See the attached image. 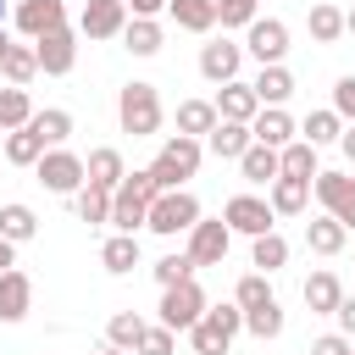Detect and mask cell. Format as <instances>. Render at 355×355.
Segmentation results:
<instances>
[{
	"label": "cell",
	"instance_id": "1",
	"mask_svg": "<svg viewBox=\"0 0 355 355\" xmlns=\"http://www.w3.org/2000/svg\"><path fill=\"white\" fill-rule=\"evenodd\" d=\"M161 200V183H155V172L144 166V172H128L122 178V189L111 194V222L122 227V233H139L144 222H150V205Z\"/></svg>",
	"mask_w": 355,
	"mask_h": 355
},
{
	"label": "cell",
	"instance_id": "2",
	"mask_svg": "<svg viewBox=\"0 0 355 355\" xmlns=\"http://www.w3.org/2000/svg\"><path fill=\"white\" fill-rule=\"evenodd\" d=\"M116 122H122V133L150 139L161 128V94H155V83H128L116 94Z\"/></svg>",
	"mask_w": 355,
	"mask_h": 355
},
{
	"label": "cell",
	"instance_id": "3",
	"mask_svg": "<svg viewBox=\"0 0 355 355\" xmlns=\"http://www.w3.org/2000/svg\"><path fill=\"white\" fill-rule=\"evenodd\" d=\"M239 327H244V311L239 305H216V311H205L189 327V344H194V355H227L233 338H239Z\"/></svg>",
	"mask_w": 355,
	"mask_h": 355
},
{
	"label": "cell",
	"instance_id": "4",
	"mask_svg": "<svg viewBox=\"0 0 355 355\" xmlns=\"http://www.w3.org/2000/svg\"><path fill=\"white\" fill-rule=\"evenodd\" d=\"M200 150H205V144H200V139H183V133L161 144V155L150 161V172H155V183H161V194H166V189H183V178H194V172H200Z\"/></svg>",
	"mask_w": 355,
	"mask_h": 355
},
{
	"label": "cell",
	"instance_id": "5",
	"mask_svg": "<svg viewBox=\"0 0 355 355\" xmlns=\"http://www.w3.org/2000/svg\"><path fill=\"white\" fill-rule=\"evenodd\" d=\"M194 222H200V200L189 194V189H166L155 205H150V233H161V239H178V233H194Z\"/></svg>",
	"mask_w": 355,
	"mask_h": 355
},
{
	"label": "cell",
	"instance_id": "6",
	"mask_svg": "<svg viewBox=\"0 0 355 355\" xmlns=\"http://www.w3.org/2000/svg\"><path fill=\"white\" fill-rule=\"evenodd\" d=\"M205 311H211V305H205V294H200V283H194V277H189V283H178V288H161V327L189 333Z\"/></svg>",
	"mask_w": 355,
	"mask_h": 355
},
{
	"label": "cell",
	"instance_id": "7",
	"mask_svg": "<svg viewBox=\"0 0 355 355\" xmlns=\"http://www.w3.org/2000/svg\"><path fill=\"white\" fill-rule=\"evenodd\" d=\"M33 172H39V183H44L50 194H78V189L89 183V172H83V155H72V150H44Z\"/></svg>",
	"mask_w": 355,
	"mask_h": 355
},
{
	"label": "cell",
	"instance_id": "8",
	"mask_svg": "<svg viewBox=\"0 0 355 355\" xmlns=\"http://www.w3.org/2000/svg\"><path fill=\"white\" fill-rule=\"evenodd\" d=\"M222 222H227L233 233H250V239H261V233H272L277 211H272V200H255V194H233V200L222 205Z\"/></svg>",
	"mask_w": 355,
	"mask_h": 355
},
{
	"label": "cell",
	"instance_id": "9",
	"mask_svg": "<svg viewBox=\"0 0 355 355\" xmlns=\"http://www.w3.org/2000/svg\"><path fill=\"white\" fill-rule=\"evenodd\" d=\"M244 33H250V39H244V50H250L261 67H283V55H288V28H283L277 17H255Z\"/></svg>",
	"mask_w": 355,
	"mask_h": 355
},
{
	"label": "cell",
	"instance_id": "10",
	"mask_svg": "<svg viewBox=\"0 0 355 355\" xmlns=\"http://www.w3.org/2000/svg\"><path fill=\"white\" fill-rule=\"evenodd\" d=\"M227 244H233V227H227L222 216H216V222H205V216H200V222H194V233H189V250H183V255H189L194 266H222Z\"/></svg>",
	"mask_w": 355,
	"mask_h": 355
},
{
	"label": "cell",
	"instance_id": "11",
	"mask_svg": "<svg viewBox=\"0 0 355 355\" xmlns=\"http://www.w3.org/2000/svg\"><path fill=\"white\" fill-rule=\"evenodd\" d=\"M316 200H322V211L327 216H338L344 227H355V178L349 172H316Z\"/></svg>",
	"mask_w": 355,
	"mask_h": 355
},
{
	"label": "cell",
	"instance_id": "12",
	"mask_svg": "<svg viewBox=\"0 0 355 355\" xmlns=\"http://www.w3.org/2000/svg\"><path fill=\"white\" fill-rule=\"evenodd\" d=\"M33 55H39V72L61 78V72H72V61H78V33L61 22V28H50L44 39H33Z\"/></svg>",
	"mask_w": 355,
	"mask_h": 355
},
{
	"label": "cell",
	"instance_id": "13",
	"mask_svg": "<svg viewBox=\"0 0 355 355\" xmlns=\"http://www.w3.org/2000/svg\"><path fill=\"white\" fill-rule=\"evenodd\" d=\"M122 28H128V0H89L83 17H78L83 39H116Z\"/></svg>",
	"mask_w": 355,
	"mask_h": 355
},
{
	"label": "cell",
	"instance_id": "14",
	"mask_svg": "<svg viewBox=\"0 0 355 355\" xmlns=\"http://www.w3.org/2000/svg\"><path fill=\"white\" fill-rule=\"evenodd\" d=\"M67 22V6L61 0H17V28L28 33V39H44L50 28H61Z\"/></svg>",
	"mask_w": 355,
	"mask_h": 355
},
{
	"label": "cell",
	"instance_id": "15",
	"mask_svg": "<svg viewBox=\"0 0 355 355\" xmlns=\"http://www.w3.org/2000/svg\"><path fill=\"white\" fill-rule=\"evenodd\" d=\"M239 61H244V44H233V39H216V44L200 50V72L211 83H233L239 78Z\"/></svg>",
	"mask_w": 355,
	"mask_h": 355
},
{
	"label": "cell",
	"instance_id": "16",
	"mask_svg": "<svg viewBox=\"0 0 355 355\" xmlns=\"http://www.w3.org/2000/svg\"><path fill=\"white\" fill-rule=\"evenodd\" d=\"M216 116H222V122H255V116H261L255 89H250V83H239V78H233V83H222V89H216Z\"/></svg>",
	"mask_w": 355,
	"mask_h": 355
},
{
	"label": "cell",
	"instance_id": "17",
	"mask_svg": "<svg viewBox=\"0 0 355 355\" xmlns=\"http://www.w3.org/2000/svg\"><path fill=\"white\" fill-rule=\"evenodd\" d=\"M28 305H33V277L17 272V266L0 272V322H22Z\"/></svg>",
	"mask_w": 355,
	"mask_h": 355
},
{
	"label": "cell",
	"instance_id": "18",
	"mask_svg": "<svg viewBox=\"0 0 355 355\" xmlns=\"http://www.w3.org/2000/svg\"><path fill=\"white\" fill-rule=\"evenodd\" d=\"M250 133H255V144H272V150H288L294 144V122H288L283 105H261V116L250 122Z\"/></svg>",
	"mask_w": 355,
	"mask_h": 355
},
{
	"label": "cell",
	"instance_id": "19",
	"mask_svg": "<svg viewBox=\"0 0 355 355\" xmlns=\"http://www.w3.org/2000/svg\"><path fill=\"white\" fill-rule=\"evenodd\" d=\"M250 144H255L250 122H216V128H211V139H205V150H211L216 161H239Z\"/></svg>",
	"mask_w": 355,
	"mask_h": 355
},
{
	"label": "cell",
	"instance_id": "20",
	"mask_svg": "<svg viewBox=\"0 0 355 355\" xmlns=\"http://www.w3.org/2000/svg\"><path fill=\"white\" fill-rule=\"evenodd\" d=\"M83 172H89V183H94V189H105V194H116V189H122V178H128V166H122V155H116L111 144H105V150H89Z\"/></svg>",
	"mask_w": 355,
	"mask_h": 355
},
{
	"label": "cell",
	"instance_id": "21",
	"mask_svg": "<svg viewBox=\"0 0 355 355\" xmlns=\"http://www.w3.org/2000/svg\"><path fill=\"white\" fill-rule=\"evenodd\" d=\"M239 172H244L250 183H277V178H283V150H272V144H250V150L239 155Z\"/></svg>",
	"mask_w": 355,
	"mask_h": 355
},
{
	"label": "cell",
	"instance_id": "22",
	"mask_svg": "<svg viewBox=\"0 0 355 355\" xmlns=\"http://www.w3.org/2000/svg\"><path fill=\"white\" fill-rule=\"evenodd\" d=\"M216 122H222V116H216V100H183V105H178V133H183V139H211Z\"/></svg>",
	"mask_w": 355,
	"mask_h": 355
},
{
	"label": "cell",
	"instance_id": "23",
	"mask_svg": "<svg viewBox=\"0 0 355 355\" xmlns=\"http://www.w3.org/2000/svg\"><path fill=\"white\" fill-rule=\"evenodd\" d=\"M338 300H344V283H338L333 272H311V277H305V305H311L316 316H333Z\"/></svg>",
	"mask_w": 355,
	"mask_h": 355
},
{
	"label": "cell",
	"instance_id": "24",
	"mask_svg": "<svg viewBox=\"0 0 355 355\" xmlns=\"http://www.w3.org/2000/svg\"><path fill=\"white\" fill-rule=\"evenodd\" d=\"M250 89H255V100H261V105H283V100L294 94V72H288V67H261Z\"/></svg>",
	"mask_w": 355,
	"mask_h": 355
},
{
	"label": "cell",
	"instance_id": "25",
	"mask_svg": "<svg viewBox=\"0 0 355 355\" xmlns=\"http://www.w3.org/2000/svg\"><path fill=\"white\" fill-rule=\"evenodd\" d=\"M344 233H349V227H344L338 216H311V222H305V244H311L316 255H338V250H344Z\"/></svg>",
	"mask_w": 355,
	"mask_h": 355
},
{
	"label": "cell",
	"instance_id": "26",
	"mask_svg": "<svg viewBox=\"0 0 355 355\" xmlns=\"http://www.w3.org/2000/svg\"><path fill=\"white\" fill-rule=\"evenodd\" d=\"M144 333H150V322H144L139 311H116V316H111V327H105V338H111L116 349H128V355H139Z\"/></svg>",
	"mask_w": 355,
	"mask_h": 355
},
{
	"label": "cell",
	"instance_id": "27",
	"mask_svg": "<svg viewBox=\"0 0 355 355\" xmlns=\"http://www.w3.org/2000/svg\"><path fill=\"white\" fill-rule=\"evenodd\" d=\"M166 11H172V22L189 28V33H211V28H216V0H172Z\"/></svg>",
	"mask_w": 355,
	"mask_h": 355
},
{
	"label": "cell",
	"instance_id": "28",
	"mask_svg": "<svg viewBox=\"0 0 355 355\" xmlns=\"http://www.w3.org/2000/svg\"><path fill=\"white\" fill-rule=\"evenodd\" d=\"M28 128L39 133V144H44V150H61V144H67V133H72V111H55V105H50V111H33V122H28Z\"/></svg>",
	"mask_w": 355,
	"mask_h": 355
},
{
	"label": "cell",
	"instance_id": "29",
	"mask_svg": "<svg viewBox=\"0 0 355 355\" xmlns=\"http://www.w3.org/2000/svg\"><path fill=\"white\" fill-rule=\"evenodd\" d=\"M300 139H305L311 150L338 144V139H344V116H338V111H311V116H305V128H300Z\"/></svg>",
	"mask_w": 355,
	"mask_h": 355
},
{
	"label": "cell",
	"instance_id": "30",
	"mask_svg": "<svg viewBox=\"0 0 355 355\" xmlns=\"http://www.w3.org/2000/svg\"><path fill=\"white\" fill-rule=\"evenodd\" d=\"M0 155H6L11 166H39V155H44V144H39V133H33V128H17V133H6V144H0Z\"/></svg>",
	"mask_w": 355,
	"mask_h": 355
},
{
	"label": "cell",
	"instance_id": "31",
	"mask_svg": "<svg viewBox=\"0 0 355 355\" xmlns=\"http://www.w3.org/2000/svg\"><path fill=\"white\" fill-rule=\"evenodd\" d=\"M100 261H105V272H133V266H139V233L105 239V244H100Z\"/></svg>",
	"mask_w": 355,
	"mask_h": 355
},
{
	"label": "cell",
	"instance_id": "32",
	"mask_svg": "<svg viewBox=\"0 0 355 355\" xmlns=\"http://www.w3.org/2000/svg\"><path fill=\"white\" fill-rule=\"evenodd\" d=\"M233 305H239V311H266V305H277V294H272L266 272H250V277H239V288H233Z\"/></svg>",
	"mask_w": 355,
	"mask_h": 355
},
{
	"label": "cell",
	"instance_id": "33",
	"mask_svg": "<svg viewBox=\"0 0 355 355\" xmlns=\"http://www.w3.org/2000/svg\"><path fill=\"white\" fill-rule=\"evenodd\" d=\"M33 122V100L28 89H0V133H17Z\"/></svg>",
	"mask_w": 355,
	"mask_h": 355
},
{
	"label": "cell",
	"instance_id": "34",
	"mask_svg": "<svg viewBox=\"0 0 355 355\" xmlns=\"http://www.w3.org/2000/svg\"><path fill=\"white\" fill-rule=\"evenodd\" d=\"M305 28H311L316 44H338V39H344V11H338V6H311Z\"/></svg>",
	"mask_w": 355,
	"mask_h": 355
},
{
	"label": "cell",
	"instance_id": "35",
	"mask_svg": "<svg viewBox=\"0 0 355 355\" xmlns=\"http://www.w3.org/2000/svg\"><path fill=\"white\" fill-rule=\"evenodd\" d=\"M122 39H128V50H133V55H155L166 33H161V22H155V17H133V22L122 28Z\"/></svg>",
	"mask_w": 355,
	"mask_h": 355
},
{
	"label": "cell",
	"instance_id": "36",
	"mask_svg": "<svg viewBox=\"0 0 355 355\" xmlns=\"http://www.w3.org/2000/svg\"><path fill=\"white\" fill-rule=\"evenodd\" d=\"M305 200H311V183H300V178H277L272 183V211L277 216H300Z\"/></svg>",
	"mask_w": 355,
	"mask_h": 355
},
{
	"label": "cell",
	"instance_id": "37",
	"mask_svg": "<svg viewBox=\"0 0 355 355\" xmlns=\"http://www.w3.org/2000/svg\"><path fill=\"white\" fill-rule=\"evenodd\" d=\"M72 211H78V222H111V194L105 189H94V183H83L78 194H72Z\"/></svg>",
	"mask_w": 355,
	"mask_h": 355
},
{
	"label": "cell",
	"instance_id": "38",
	"mask_svg": "<svg viewBox=\"0 0 355 355\" xmlns=\"http://www.w3.org/2000/svg\"><path fill=\"white\" fill-rule=\"evenodd\" d=\"M39 233V216L28 211V205H0V239H11V244H28Z\"/></svg>",
	"mask_w": 355,
	"mask_h": 355
},
{
	"label": "cell",
	"instance_id": "39",
	"mask_svg": "<svg viewBox=\"0 0 355 355\" xmlns=\"http://www.w3.org/2000/svg\"><path fill=\"white\" fill-rule=\"evenodd\" d=\"M0 72L11 78V89H22V83L39 72V55H33V44H11V50H6V61H0Z\"/></svg>",
	"mask_w": 355,
	"mask_h": 355
},
{
	"label": "cell",
	"instance_id": "40",
	"mask_svg": "<svg viewBox=\"0 0 355 355\" xmlns=\"http://www.w3.org/2000/svg\"><path fill=\"white\" fill-rule=\"evenodd\" d=\"M283 178H300V183H316V150L305 139H294L283 150Z\"/></svg>",
	"mask_w": 355,
	"mask_h": 355
},
{
	"label": "cell",
	"instance_id": "41",
	"mask_svg": "<svg viewBox=\"0 0 355 355\" xmlns=\"http://www.w3.org/2000/svg\"><path fill=\"white\" fill-rule=\"evenodd\" d=\"M283 261H288V239H283V233H261V239H255V250H250V266L277 272Z\"/></svg>",
	"mask_w": 355,
	"mask_h": 355
},
{
	"label": "cell",
	"instance_id": "42",
	"mask_svg": "<svg viewBox=\"0 0 355 355\" xmlns=\"http://www.w3.org/2000/svg\"><path fill=\"white\" fill-rule=\"evenodd\" d=\"M189 277H194V261H189V255L155 261V283H161V288H178V283H189Z\"/></svg>",
	"mask_w": 355,
	"mask_h": 355
},
{
	"label": "cell",
	"instance_id": "43",
	"mask_svg": "<svg viewBox=\"0 0 355 355\" xmlns=\"http://www.w3.org/2000/svg\"><path fill=\"white\" fill-rule=\"evenodd\" d=\"M244 327L255 338H277L283 333V305H266V311H244Z\"/></svg>",
	"mask_w": 355,
	"mask_h": 355
},
{
	"label": "cell",
	"instance_id": "44",
	"mask_svg": "<svg viewBox=\"0 0 355 355\" xmlns=\"http://www.w3.org/2000/svg\"><path fill=\"white\" fill-rule=\"evenodd\" d=\"M255 6L261 0H216V22L222 28H250L255 22Z\"/></svg>",
	"mask_w": 355,
	"mask_h": 355
},
{
	"label": "cell",
	"instance_id": "45",
	"mask_svg": "<svg viewBox=\"0 0 355 355\" xmlns=\"http://www.w3.org/2000/svg\"><path fill=\"white\" fill-rule=\"evenodd\" d=\"M172 344H178V333H172V327H150V333H144V344H139V355H172Z\"/></svg>",
	"mask_w": 355,
	"mask_h": 355
},
{
	"label": "cell",
	"instance_id": "46",
	"mask_svg": "<svg viewBox=\"0 0 355 355\" xmlns=\"http://www.w3.org/2000/svg\"><path fill=\"white\" fill-rule=\"evenodd\" d=\"M333 111H338V116H349V122H355V72H349V78H338V83H333Z\"/></svg>",
	"mask_w": 355,
	"mask_h": 355
},
{
	"label": "cell",
	"instance_id": "47",
	"mask_svg": "<svg viewBox=\"0 0 355 355\" xmlns=\"http://www.w3.org/2000/svg\"><path fill=\"white\" fill-rule=\"evenodd\" d=\"M311 355H355V338H344V333H322V338L311 344Z\"/></svg>",
	"mask_w": 355,
	"mask_h": 355
},
{
	"label": "cell",
	"instance_id": "48",
	"mask_svg": "<svg viewBox=\"0 0 355 355\" xmlns=\"http://www.w3.org/2000/svg\"><path fill=\"white\" fill-rule=\"evenodd\" d=\"M333 316H338V333H344V338H355V294H344Z\"/></svg>",
	"mask_w": 355,
	"mask_h": 355
},
{
	"label": "cell",
	"instance_id": "49",
	"mask_svg": "<svg viewBox=\"0 0 355 355\" xmlns=\"http://www.w3.org/2000/svg\"><path fill=\"white\" fill-rule=\"evenodd\" d=\"M128 6H133V17H155V11L172 6V0H128Z\"/></svg>",
	"mask_w": 355,
	"mask_h": 355
},
{
	"label": "cell",
	"instance_id": "50",
	"mask_svg": "<svg viewBox=\"0 0 355 355\" xmlns=\"http://www.w3.org/2000/svg\"><path fill=\"white\" fill-rule=\"evenodd\" d=\"M338 150H344V155H349V161H355V122H349V128H344V139H338Z\"/></svg>",
	"mask_w": 355,
	"mask_h": 355
},
{
	"label": "cell",
	"instance_id": "51",
	"mask_svg": "<svg viewBox=\"0 0 355 355\" xmlns=\"http://www.w3.org/2000/svg\"><path fill=\"white\" fill-rule=\"evenodd\" d=\"M0 272H11V239H0Z\"/></svg>",
	"mask_w": 355,
	"mask_h": 355
},
{
	"label": "cell",
	"instance_id": "52",
	"mask_svg": "<svg viewBox=\"0 0 355 355\" xmlns=\"http://www.w3.org/2000/svg\"><path fill=\"white\" fill-rule=\"evenodd\" d=\"M6 50H11V33H6V28H0V61H6Z\"/></svg>",
	"mask_w": 355,
	"mask_h": 355
},
{
	"label": "cell",
	"instance_id": "53",
	"mask_svg": "<svg viewBox=\"0 0 355 355\" xmlns=\"http://www.w3.org/2000/svg\"><path fill=\"white\" fill-rule=\"evenodd\" d=\"M344 33H355V11H344Z\"/></svg>",
	"mask_w": 355,
	"mask_h": 355
},
{
	"label": "cell",
	"instance_id": "54",
	"mask_svg": "<svg viewBox=\"0 0 355 355\" xmlns=\"http://www.w3.org/2000/svg\"><path fill=\"white\" fill-rule=\"evenodd\" d=\"M94 355H128V349H116V344H105V349H94Z\"/></svg>",
	"mask_w": 355,
	"mask_h": 355
},
{
	"label": "cell",
	"instance_id": "55",
	"mask_svg": "<svg viewBox=\"0 0 355 355\" xmlns=\"http://www.w3.org/2000/svg\"><path fill=\"white\" fill-rule=\"evenodd\" d=\"M0 28H6V0H0Z\"/></svg>",
	"mask_w": 355,
	"mask_h": 355
},
{
	"label": "cell",
	"instance_id": "56",
	"mask_svg": "<svg viewBox=\"0 0 355 355\" xmlns=\"http://www.w3.org/2000/svg\"><path fill=\"white\" fill-rule=\"evenodd\" d=\"M0 161H6V155H0Z\"/></svg>",
	"mask_w": 355,
	"mask_h": 355
}]
</instances>
